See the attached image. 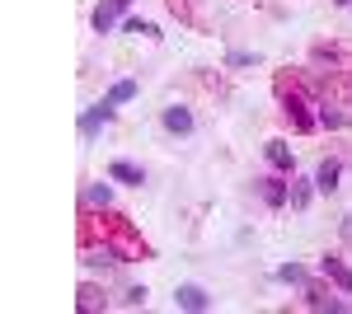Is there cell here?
<instances>
[{
    "mask_svg": "<svg viewBox=\"0 0 352 314\" xmlns=\"http://www.w3.org/2000/svg\"><path fill=\"white\" fill-rule=\"evenodd\" d=\"M76 305H80V314H99V310H109V295H104L99 287H89V282H85Z\"/></svg>",
    "mask_w": 352,
    "mask_h": 314,
    "instance_id": "12",
    "label": "cell"
},
{
    "mask_svg": "<svg viewBox=\"0 0 352 314\" xmlns=\"http://www.w3.org/2000/svg\"><path fill=\"white\" fill-rule=\"evenodd\" d=\"M122 305H132V310H136V305H146V287H127V291H122Z\"/></svg>",
    "mask_w": 352,
    "mask_h": 314,
    "instance_id": "19",
    "label": "cell"
},
{
    "mask_svg": "<svg viewBox=\"0 0 352 314\" xmlns=\"http://www.w3.org/2000/svg\"><path fill=\"white\" fill-rule=\"evenodd\" d=\"M315 192H320L315 183H305V179H296V183H292V207H296V211H305V207H310V197H315Z\"/></svg>",
    "mask_w": 352,
    "mask_h": 314,
    "instance_id": "16",
    "label": "cell"
},
{
    "mask_svg": "<svg viewBox=\"0 0 352 314\" xmlns=\"http://www.w3.org/2000/svg\"><path fill=\"white\" fill-rule=\"evenodd\" d=\"M113 113H118V104H109V99L94 104V108H85V113H80V136H85V141H94L99 127H109V122H113Z\"/></svg>",
    "mask_w": 352,
    "mask_h": 314,
    "instance_id": "3",
    "label": "cell"
},
{
    "mask_svg": "<svg viewBox=\"0 0 352 314\" xmlns=\"http://www.w3.org/2000/svg\"><path fill=\"white\" fill-rule=\"evenodd\" d=\"M118 5H122V10H127V5H132V0H118Z\"/></svg>",
    "mask_w": 352,
    "mask_h": 314,
    "instance_id": "23",
    "label": "cell"
},
{
    "mask_svg": "<svg viewBox=\"0 0 352 314\" xmlns=\"http://www.w3.org/2000/svg\"><path fill=\"white\" fill-rule=\"evenodd\" d=\"M80 202H85V207H104V211H109V207H113V188H109V183H89Z\"/></svg>",
    "mask_w": 352,
    "mask_h": 314,
    "instance_id": "14",
    "label": "cell"
},
{
    "mask_svg": "<svg viewBox=\"0 0 352 314\" xmlns=\"http://www.w3.org/2000/svg\"><path fill=\"white\" fill-rule=\"evenodd\" d=\"M127 33H141V38H155V24H151V19H127Z\"/></svg>",
    "mask_w": 352,
    "mask_h": 314,
    "instance_id": "18",
    "label": "cell"
},
{
    "mask_svg": "<svg viewBox=\"0 0 352 314\" xmlns=\"http://www.w3.org/2000/svg\"><path fill=\"white\" fill-rule=\"evenodd\" d=\"M174 305L179 310H192V314H202V310H212V295L202 287H192V282H184V287L174 291Z\"/></svg>",
    "mask_w": 352,
    "mask_h": 314,
    "instance_id": "4",
    "label": "cell"
},
{
    "mask_svg": "<svg viewBox=\"0 0 352 314\" xmlns=\"http://www.w3.org/2000/svg\"><path fill=\"white\" fill-rule=\"evenodd\" d=\"M282 113H287L292 131H320V99L310 89H300V85H292V94L282 85Z\"/></svg>",
    "mask_w": 352,
    "mask_h": 314,
    "instance_id": "1",
    "label": "cell"
},
{
    "mask_svg": "<svg viewBox=\"0 0 352 314\" xmlns=\"http://www.w3.org/2000/svg\"><path fill=\"white\" fill-rule=\"evenodd\" d=\"M343 239H352V211L343 216Z\"/></svg>",
    "mask_w": 352,
    "mask_h": 314,
    "instance_id": "21",
    "label": "cell"
},
{
    "mask_svg": "<svg viewBox=\"0 0 352 314\" xmlns=\"http://www.w3.org/2000/svg\"><path fill=\"white\" fill-rule=\"evenodd\" d=\"M320 272H324V282L333 291H343V295H352V262H343L338 254H324V262H320Z\"/></svg>",
    "mask_w": 352,
    "mask_h": 314,
    "instance_id": "2",
    "label": "cell"
},
{
    "mask_svg": "<svg viewBox=\"0 0 352 314\" xmlns=\"http://www.w3.org/2000/svg\"><path fill=\"white\" fill-rule=\"evenodd\" d=\"M226 66H254V52H230V56H226Z\"/></svg>",
    "mask_w": 352,
    "mask_h": 314,
    "instance_id": "20",
    "label": "cell"
},
{
    "mask_svg": "<svg viewBox=\"0 0 352 314\" xmlns=\"http://www.w3.org/2000/svg\"><path fill=\"white\" fill-rule=\"evenodd\" d=\"M109 179H113V183H132V188L146 183V174L136 169L132 159H113V164H109Z\"/></svg>",
    "mask_w": 352,
    "mask_h": 314,
    "instance_id": "10",
    "label": "cell"
},
{
    "mask_svg": "<svg viewBox=\"0 0 352 314\" xmlns=\"http://www.w3.org/2000/svg\"><path fill=\"white\" fill-rule=\"evenodd\" d=\"M160 122H164V131H169V136H188V131L197 127V122H192V113L184 104H169L160 113Z\"/></svg>",
    "mask_w": 352,
    "mask_h": 314,
    "instance_id": "5",
    "label": "cell"
},
{
    "mask_svg": "<svg viewBox=\"0 0 352 314\" xmlns=\"http://www.w3.org/2000/svg\"><path fill=\"white\" fill-rule=\"evenodd\" d=\"M348 113H352V104H348Z\"/></svg>",
    "mask_w": 352,
    "mask_h": 314,
    "instance_id": "24",
    "label": "cell"
},
{
    "mask_svg": "<svg viewBox=\"0 0 352 314\" xmlns=\"http://www.w3.org/2000/svg\"><path fill=\"white\" fill-rule=\"evenodd\" d=\"M104 99H109V104H132V99H136V80H118Z\"/></svg>",
    "mask_w": 352,
    "mask_h": 314,
    "instance_id": "17",
    "label": "cell"
},
{
    "mask_svg": "<svg viewBox=\"0 0 352 314\" xmlns=\"http://www.w3.org/2000/svg\"><path fill=\"white\" fill-rule=\"evenodd\" d=\"M343 295V291H338ZM329 287H305V305L310 310H352V300H338Z\"/></svg>",
    "mask_w": 352,
    "mask_h": 314,
    "instance_id": "6",
    "label": "cell"
},
{
    "mask_svg": "<svg viewBox=\"0 0 352 314\" xmlns=\"http://www.w3.org/2000/svg\"><path fill=\"white\" fill-rule=\"evenodd\" d=\"M277 282H287V287H305L310 272H305L300 262H282V267H277Z\"/></svg>",
    "mask_w": 352,
    "mask_h": 314,
    "instance_id": "15",
    "label": "cell"
},
{
    "mask_svg": "<svg viewBox=\"0 0 352 314\" xmlns=\"http://www.w3.org/2000/svg\"><path fill=\"white\" fill-rule=\"evenodd\" d=\"M258 197L277 211V207H287V202H292V188H287V179H258Z\"/></svg>",
    "mask_w": 352,
    "mask_h": 314,
    "instance_id": "7",
    "label": "cell"
},
{
    "mask_svg": "<svg viewBox=\"0 0 352 314\" xmlns=\"http://www.w3.org/2000/svg\"><path fill=\"white\" fill-rule=\"evenodd\" d=\"M333 5H343V10H348V5H352V0H333Z\"/></svg>",
    "mask_w": 352,
    "mask_h": 314,
    "instance_id": "22",
    "label": "cell"
},
{
    "mask_svg": "<svg viewBox=\"0 0 352 314\" xmlns=\"http://www.w3.org/2000/svg\"><path fill=\"white\" fill-rule=\"evenodd\" d=\"M352 122V113H343V108H333L329 99H320V127H329V131H343Z\"/></svg>",
    "mask_w": 352,
    "mask_h": 314,
    "instance_id": "13",
    "label": "cell"
},
{
    "mask_svg": "<svg viewBox=\"0 0 352 314\" xmlns=\"http://www.w3.org/2000/svg\"><path fill=\"white\" fill-rule=\"evenodd\" d=\"M122 19V5L118 0H104V5H94V14H89V24H94V33H113V24Z\"/></svg>",
    "mask_w": 352,
    "mask_h": 314,
    "instance_id": "9",
    "label": "cell"
},
{
    "mask_svg": "<svg viewBox=\"0 0 352 314\" xmlns=\"http://www.w3.org/2000/svg\"><path fill=\"white\" fill-rule=\"evenodd\" d=\"M338 179H343V164H338V159H324V164L315 169V188H320V192H333Z\"/></svg>",
    "mask_w": 352,
    "mask_h": 314,
    "instance_id": "11",
    "label": "cell"
},
{
    "mask_svg": "<svg viewBox=\"0 0 352 314\" xmlns=\"http://www.w3.org/2000/svg\"><path fill=\"white\" fill-rule=\"evenodd\" d=\"M263 155H268V164L277 169V174H292V169H296V155H292V146H287V141H268V146H263Z\"/></svg>",
    "mask_w": 352,
    "mask_h": 314,
    "instance_id": "8",
    "label": "cell"
}]
</instances>
